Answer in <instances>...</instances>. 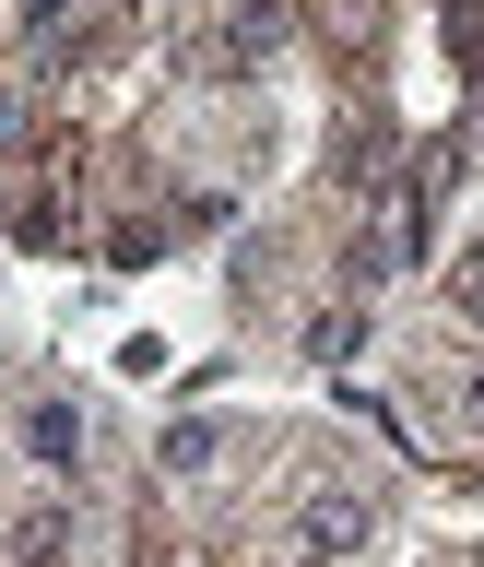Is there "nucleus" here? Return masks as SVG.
<instances>
[{"instance_id": "8", "label": "nucleus", "mask_w": 484, "mask_h": 567, "mask_svg": "<svg viewBox=\"0 0 484 567\" xmlns=\"http://www.w3.org/2000/svg\"><path fill=\"white\" fill-rule=\"evenodd\" d=\"M461 260H484V237H473V248H461Z\"/></svg>"}, {"instance_id": "6", "label": "nucleus", "mask_w": 484, "mask_h": 567, "mask_svg": "<svg viewBox=\"0 0 484 567\" xmlns=\"http://www.w3.org/2000/svg\"><path fill=\"white\" fill-rule=\"evenodd\" d=\"M450 319H461V331H484V260H461V272H450Z\"/></svg>"}, {"instance_id": "2", "label": "nucleus", "mask_w": 484, "mask_h": 567, "mask_svg": "<svg viewBox=\"0 0 484 567\" xmlns=\"http://www.w3.org/2000/svg\"><path fill=\"white\" fill-rule=\"evenodd\" d=\"M71 544H83V508L71 496H35V508L0 520V567H71Z\"/></svg>"}, {"instance_id": "4", "label": "nucleus", "mask_w": 484, "mask_h": 567, "mask_svg": "<svg viewBox=\"0 0 484 567\" xmlns=\"http://www.w3.org/2000/svg\"><path fill=\"white\" fill-rule=\"evenodd\" d=\"M24 461L35 473H71V461H83V414H71V402H24Z\"/></svg>"}, {"instance_id": "5", "label": "nucleus", "mask_w": 484, "mask_h": 567, "mask_svg": "<svg viewBox=\"0 0 484 567\" xmlns=\"http://www.w3.org/2000/svg\"><path fill=\"white\" fill-rule=\"evenodd\" d=\"M437 425H450V437H484V367L450 379V414H437Z\"/></svg>"}, {"instance_id": "3", "label": "nucleus", "mask_w": 484, "mask_h": 567, "mask_svg": "<svg viewBox=\"0 0 484 567\" xmlns=\"http://www.w3.org/2000/svg\"><path fill=\"white\" fill-rule=\"evenodd\" d=\"M237 450H248V425L189 414V425H166V437H154V473H166V485H202V473H225Z\"/></svg>"}, {"instance_id": "1", "label": "nucleus", "mask_w": 484, "mask_h": 567, "mask_svg": "<svg viewBox=\"0 0 484 567\" xmlns=\"http://www.w3.org/2000/svg\"><path fill=\"white\" fill-rule=\"evenodd\" d=\"M296 544H308V556H367V544H379V496L367 485H308L296 496Z\"/></svg>"}, {"instance_id": "7", "label": "nucleus", "mask_w": 484, "mask_h": 567, "mask_svg": "<svg viewBox=\"0 0 484 567\" xmlns=\"http://www.w3.org/2000/svg\"><path fill=\"white\" fill-rule=\"evenodd\" d=\"M296 567H343V556H296Z\"/></svg>"}]
</instances>
